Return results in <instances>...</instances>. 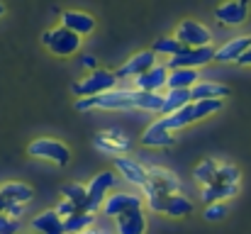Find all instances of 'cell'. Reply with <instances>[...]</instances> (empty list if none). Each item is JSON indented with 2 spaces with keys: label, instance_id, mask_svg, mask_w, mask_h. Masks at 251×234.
Here are the masks:
<instances>
[{
  "label": "cell",
  "instance_id": "39",
  "mask_svg": "<svg viewBox=\"0 0 251 234\" xmlns=\"http://www.w3.org/2000/svg\"><path fill=\"white\" fill-rule=\"evenodd\" d=\"M2 15H5V2L0 0V17H2Z\"/></svg>",
  "mask_w": 251,
  "mask_h": 234
},
{
  "label": "cell",
  "instance_id": "15",
  "mask_svg": "<svg viewBox=\"0 0 251 234\" xmlns=\"http://www.w3.org/2000/svg\"><path fill=\"white\" fill-rule=\"evenodd\" d=\"M166 78H168L166 64H156V66H151L147 74L132 78V80H134L132 88H134V90H142V93H161V90H166Z\"/></svg>",
  "mask_w": 251,
  "mask_h": 234
},
{
  "label": "cell",
  "instance_id": "32",
  "mask_svg": "<svg viewBox=\"0 0 251 234\" xmlns=\"http://www.w3.org/2000/svg\"><path fill=\"white\" fill-rule=\"evenodd\" d=\"M225 215H227V205H225V203H210V205H205V210H202V217H205L207 222H220Z\"/></svg>",
  "mask_w": 251,
  "mask_h": 234
},
{
  "label": "cell",
  "instance_id": "13",
  "mask_svg": "<svg viewBox=\"0 0 251 234\" xmlns=\"http://www.w3.org/2000/svg\"><path fill=\"white\" fill-rule=\"evenodd\" d=\"M151 66H156V54L151 49H144V52H137L134 56H129L117 71L115 76L117 78H137L142 74H147Z\"/></svg>",
  "mask_w": 251,
  "mask_h": 234
},
{
  "label": "cell",
  "instance_id": "31",
  "mask_svg": "<svg viewBox=\"0 0 251 234\" xmlns=\"http://www.w3.org/2000/svg\"><path fill=\"white\" fill-rule=\"evenodd\" d=\"M161 105H164V93H142V90H139L137 110H144V112H161Z\"/></svg>",
  "mask_w": 251,
  "mask_h": 234
},
{
  "label": "cell",
  "instance_id": "2",
  "mask_svg": "<svg viewBox=\"0 0 251 234\" xmlns=\"http://www.w3.org/2000/svg\"><path fill=\"white\" fill-rule=\"evenodd\" d=\"M42 44H44L54 56L66 59V56H76V54L81 52L83 37H78L76 32H71V29H66V27L61 25V27L47 29V32L42 34Z\"/></svg>",
  "mask_w": 251,
  "mask_h": 234
},
{
  "label": "cell",
  "instance_id": "17",
  "mask_svg": "<svg viewBox=\"0 0 251 234\" xmlns=\"http://www.w3.org/2000/svg\"><path fill=\"white\" fill-rule=\"evenodd\" d=\"M251 44V37L249 34H239V37H232L229 42H225L222 47L215 49V59L217 64H237V59L249 49Z\"/></svg>",
  "mask_w": 251,
  "mask_h": 234
},
{
  "label": "cell",
  "instance_id": "12",
  "mask_svg": "<svg viewBox=\"0 0 251 234\" xmlns=\"http://www.w3.org/2000/svg\"><path fill=\"white\" fill-rule=\"evenodd\" d=\"M93 144L105 152V154H112V156H125L129 149H132V142L125 137V132L120 130H107V132H98L93 137Z\"/></svg>",
  "mask_w": 251,
  "mask_h": 234
},
{
  "label": "cell",
  "instance_id": "10",
  "mask_svg": "<svg viewBox=\"0 0 251 234\" xmlns=\"http://www.w3.org/2000/svg\"><path fill=\"white\" fill-rule=\"evenodd\" d=\"M144 208V198L139 193H127V190H117L112 195H107L102 200V215L107 217H120L129 210H142Z\"/></svg>",
  "mask_w": 251,
  "mask_h": 234
},
{
  "label": "cell",
  "instance_id": "7",
  "mask_svg": "<svg viewBox=\"0 0 251 234\" xmlns=\"http://www.w3.org/2000/svg\"><path fill=\"white\" fill-rule=\"evenodd\" d=\"M147 185L142 188L144 195H173V193H180V178L161 166H151L147 168Z\"/></svg>",
  "mask_w": 251,
  "mask_h": 234
},
{
  "label": "cell",
  "instance_id": "27",
  "mask_svg": "<svg viewBox=\"0 0 251 234\" xmlns=\"http://www.w3.org/2000/svg\"><path fill=\"white\" fill-rule=\"evenodd\" d=\"M93 225H95V215L83 212V210H76L74 215L64 217V232L66 234H78L88 227H93Z\"/></svg>",
  "mask_w": 251,
  "mask_h": 234
},
{
  "label": "cell",
  "instance_id": "30",
  "mask_svg": "<svg viewBox=\"0 0 251 234\" xmlns=\"http://www.w3.org/2000/svg\"><path fill=\"white\" fill-rule=\"evenodd\" d=\"M215 183H227V185H239L242 183V171L232 163H225L220 161L217 166V173H215Z\"/></svg>",
  "mask_w": 251,
  "mask_h": 234
},
{
  "label": "cell",
  "instance_id": "9",
  "mask_svg": "<svg viewBox=\"0 0 251 234\" xmlns=\"http://www.w3.org/2000/svg\"><path fill=\"white\" fill-rule=\"evenodd\" d=\"M173 37H176L183 47H190V49H193V47H207V44H212V34H210V29H207L202 22L190 20V17L178 22Z\"/></svg>",
  "mask_w": 251,
  "mask_h": 234
},
{
  "label": "cell",
  "instance_id": "22",
  "mask_svg": "<svg viewBox=\"0 0 251 234\" xmlns=\"http://www.w3.org/2000/svg\"><path fill=\"white\" fill-rule=\"evenodd\" d=\"M227 95H229V85L217 80H198L190 88V100H212V98L225 100Z\"/></svg>",
  "mask_w": 251,
  "mask_h": 234
},
{
  "label": "cell",
  "instance_id": "20",
  "mask_svg": "<svg viewBox=\"0 0 251 234\" xmlns=\"http://www.w3.org/2000/svg\"><path fill=\"white\" fill-rule=\"evenodd\" d=\"M29 227L34 234H66L64 232V217L56 210H42L39 215H34Z\"/></svg>",
  "mask_w": 251,
  "mask_h": 234
},
{
  "label": "cell",
  "instance_id": "34",
  "mask_svg": "<svg viewBox=\"0 0 251 234\" xmlns=\"http://www.w3.org/2000/svg\"><path fill=\"white\" fill-rule=\"evenodd\" d=\"M54 210H56V212H59L61 217H69V215H74V212H76V208H74V205H71L69 200H61V203H59V205H56Z\"/></svg>",
  "mask_w": 251,
  "mask_h": 234
},
{
  "label": "cell",
  "instance_id": "36",
  "mask_svg": "<svg viewBox=\"0 0 251 234\" xmlns=\"http://www.w3.org/2000/svg\"><path fill=\"white\" fill-rule=\"evenodd\" d=\"M237 66H251V44H249V49L237 59Z\"/></svg>",
  "mask_w": 251,
  "mask_h": 234
},
{
  "label": "cell",
  "instance_id": "8",
  "mask_svg": "<svg viewBox=\"0 0 251 234\" xmlns=\"http://www.w3.org/2000/svg\"><path fill=\"white\" fill-rule=\"evenodd\" d=\"M215 59V47L207 44V47H183L176 56H171L166 61V69H200L205 64H210Z\"/></svg>",
  "mask_w": 251,
  "mask_h": 234
},
{
  "label": "cell",
  "instance_id": "37",
  "mask_svg": "<svg viewBox=\"0 0 251 234\" xmlns=\"http://www.w3.org/2000/svg\"><path fill=\"white\" fill-rule=\"evenodd\" d=\"M78 234H112L110 230H105V227H88V230H83V232H78Z\"/></svg>",
  "mask_w": 251,
  "mask_h": 234
},
{
  "label": "cell",
  "instance_id": "38",
  "mask_svg": "<svg viewBox=\"0 0 251 234\" xmlns=\"http://www.w3.org/2000/svg\"><path fill=\"white\" fill-rule=\"evenodd\" d=\"M2 210H5V198L0 195V212H2Z\"/></svg>",
  "mask_w": 251,
  "mask_h": 234
},
{
  "label": "cell",
  "instance_id": "1",
  "mask_svg": "<svg viewBox=\"0 0 251 234\" xmlns=\"http://www.w3.org/2000/svg\"><path fill=\"white\" fill-rule=\"evenodd\" d=\"M137 98H139V90H134V88H112V90L100 93V95L78 98L76 110H81V112H90V110H137Z\"/></svg>",
  "mask_w": 251,
  "mask_h": 234
},
{
  "label": "cell",
  "instance_id": "19",
  "mask_svg": "<svg viewBox=\"0 0 251 234\" xmlns=\"http://www.w3.org/2000/svg\"><path fill=\"white\" fill-rule=\"evenodd\" d=\"M147 227H149V222H147L144 208L142 210H129V212L115 217L117 234H147Z\"/></svg>",
  "mask_w": 251,
  "mask_h": 234
},
{
  "label": "cell",
  "instance_id": "28",
  "mask_svg": "<svg viewBox=\"0 0 251 234\" xmlns=\"http://www.w3.org/2000/svg\"><path fill=\"white\" fill-rule=\"evenodd\" d=\"M61 195H64V200H69L76 210H83V205H85V185L83 183H64V185H61Z\"/></svg>",
  "mask_w": 251,
  "mask_h": 234
},
{
  "label": "cell",
  "instance_id": "3",
  "mask_svg": "<svg viewBox=\"0 0 251 234\" xmlns=\"http://www.w3.org/2000/svg\"><path fill=\"white\" fill-rule=\"evenodd\" d=\"M117 185V173L115 171H100L98 176L90 178V183L85 185V205L83 212L95 215L102 208V200L112 193V188Z\"/></svg>",
  "mask_w": 251,
  "mask_h": 234
},
{
  "label": "cell",
  "instance_id": "29",
  "mask_svg": "<svg viewBox=\"0 0 251 234\" xmlns=\"http://www.w3.org/2000/svg\"><path fill=\"white\" fill-rule=\"evenodd\" d=\"M180 49H183V44H180L176 37H159V39L151 44V52H154L156 56H166V59L176 56Z\"/></svg>",
  "mask_w": 251,
  "mask_h": 234
},
{
  "label": "cell",
  "instance_id": "11",
  "mask_svg": "<svg viewBox=\"0 0 251 234\" xmlns=\"http://www.w3.org/2000/svg\"><path fill=\"white\" fill-rule=\"evenodd\" d=\"M249 17V0H225L215 7V20L222 27H239Z\"/></svg>",
  "mask_w": 251,
  "mask_h": 234
},
{
  "label": "cell",
  "instance_id": "25",
  "mask_svg": "<svg viewBox=\"0 0 251 234\" xmlns=\"http://www.w3.org/2000/svg\"><path fill=\"white\" fill-rule=\"evenodd\" d=\"M190 103V88H171L164 93V105H161V115H171L176 110H180L183 105Z\"/></svg>",
  "mask_w": 251,
  "mask_h": 234
},
{
  "label": "cell",
  "instance_id": "26",
  "mask_svg": "<svg viewBox=\"0 0 251 234\" xmlns=\"http://www.w3.org/2000/svg\"><path fill=\"white\" fill-rule=\"evenodd\" d=\"M217 166H220V161H217V158H202V161L193 168V178H195V183H198L200 188H205V185L215 183Z\"/></svg>",
  "mask_w": 251,
  "mask_h": 234
},
{
  "label": "cell",
  "instance_id": "6",
  "mask_svg": "<svg viewBox=\"0 0 251 234\" xmlns=\"http://www.w3.org/2000/svg\"><path fill=\"white\" fill-rule=\"evenodd\" d=\"M144 205H149L154 212H161L166 217L180 220L185 215L193 212V200L185 198L183 193H173V195H147Z\"/></svg>",
  "mask_w": 251,
  "mask_h": 234
},
{
  "label": "cell",
  "instance_id": "4",
  "mask_svg": "<svg viewBox=\"0 0 251 234\" xmlns=\"http://www.w3.org/2000/svg\"><path fill=\"white\" fill-rule=\"evenodd\" d=\"M117 80L115 71H107V69H93L88 71L81 80L74 83V95L76 98H90V95H100V93H107L112 88H117Z\"/></svg>",
  "mask_w": 251,
  "mask_h": 234
},
{
  "label": "cell",
  "instance_id": "33",
  "mask_svg": "<svg viewBox=\"0 0 251 234\" xmlns=\"http://www.w3.org/2000/svg\"><path fill=\"white\" fill-rule=\"evenodd\" d=\"M17 230H20V220L7 217V215L0 212V234H15Z\"/></svg>",
  "mask_w": 251,
  "mask_h": 234
},
{
  "label": "cell",
  "instance_id": "24",
  "mask_svg": "<svg viewBox=\"0 0 251 234\" xmlns=\"http://www.w3.org/2000/svg\"><path fill=\"white\" fill-rule=\"evenodd\" d=\"M200 80L198 69H171L166 78V90L171 88H193Z\"/></svg>",
  "mask_w": 251,
  "mask_h": 234
},
{
  "label": "cell",
  "instance_id": "18",
  "mask_svg": "<svg viewBox=\"0 0 251 234\" xmlns=\"http://www.w3.org/2000/svg\"><path fill=\"white\" fill-rule=\"evenodd\" d=\"M61 25L71 32H76L78 37H88L95 32V20L93 15L81 12V10H64L61 12Z\"/></svg>",
  "mask_w": 251,
  "mask_h": 234
},
{
  "label": "cell",
  "instance_id": "5",
  "mask_svg": "<svg viewBox=\"0 0 251 234\" xmlns=\"http://www.w3.org/2000/svg\"><path fill=\"white\" fill-rule=\"evenodd\" d=\"M27 154L32 156V158L49 161V163H54V166H69V161H71V149H69L64 142L51 139V137H39V139L29 142Z\"/></svg>",
  "mask_w": 251,
  "mask_h": 234
},
{
  "label": "cell",
  "instance_id": "21",
  "mask_svg": "<svg viewBox=\"0 0 251 234\" xmlns=\"http://www.w3.org/2000/svg\"><path fill=\"white\" fill-rule=\"evenodd\" d=\"M0 195L7 203H17V205L27 208L32 203V198H34V190H32V185H27L22 181H7V183L0 185Z\"/></svg>",
  "mask_w": 251,
  "mask_h": 234
},
{
  "label": "cell",
  "instance_id": "23",
  "mask_svg": "<svg viewBox=\"0 0 251 234\" xmlns=\"http://www.w3.org/2000/svg\"><path fill=\"white\" fill-rule=\"evenodd\" d=\"M237 193H239V185L210 183V185H205V188H202L200 198H202V203H205V205H210V203H225L227 198H232V195H237Z\"/></svg>",
  "mask_w": 251,
  "mask_h": 234
},
{
  "label": "cell",
  "instance_id": "35",
  "mask_svg": "<svg viewBox=\"0 0 251 234\" xmlns=\"http://www.w3.org/2000/svg\"><path fill=\"white\" fill-rule=\"evenodd\" d=\"M78 66H81V69H88V71H93V69H98V61H95V56L83 54V56L78 59Z\"/></svg>",
  "mask_w": 251,
  "mask_h": 234
},
{
  "label": "cell",
  "instance_id": "16",
  "mask_svg": "<svg viewBox=\"0 0 251 234\" xmlns=\"http://www.w3.org/2000/svg\"><path fill=\"white\" fill-rule=\"evenodd\" d=\"M176 142H178L176 134L164 127L161 120L151 122L142 134V147H151V149H168V147H176Z\"/></svg>",
  "mask_w": 251,
  "mask_h": 234
},
{
  "label": "cell",
  "instance_id": "14",
  "mask_svg": "<svg viewBox=\"0 0 251 234\" xmlns=\"http://www.w3.org/2000/svg\"><path fill=\"white\" fill-rule=\"evenodd\" d=\"M115 171H117V176H122L127 183H132V185H137V188H144L147 185V168L139 163V161H134L132 156H115Z\"/></svg>",
  "mask_w": 251,
  "mask_h": 234
}]
</instances>
